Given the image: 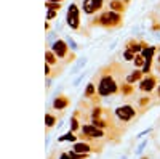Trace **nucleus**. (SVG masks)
I'll list each match as a JSON object with an SVG mask.
<instances>
[{"mask_svg":"<svg viewBox=\"0 0 160 159\" xmlns=\"http://www.w3.org/2000/svg\"><path fill=\"white\" fill-rule=\"evenodd\" d=\"M45 63L50 64L51 68H56V66H59V58L55 55V53H53L51 48H48V50L45 51Z\"/></svg>","mask_w":160,"mask_h":159,"instance_id":"11","label":"nucleus"},{"mask_svg":"<svg viewBox=\"0 0 160 159\" xmlns=\"http://www.w3.org/2000/svg\"><path fill=\"white\" fill-rule=\"evenodd\" d=\"M106 0H83L82 2V10L85 15H96L98 11L102 10Z\"/></svg>","mask_w":160,"mask_h":159,"instance_id":"8","label":"nucleus"},{"mask_svg":"<svg viewBox=\"0 0 160 159\" xmlns=\"http://www.w3.org/2000/svg\"><path fill=\"white\" fill-rule=\"evenodd\" d=\"M149 103H151V97H148V93H146V97H141V98L138 100V104H139L141 109L146 108V106H149Z\"/></svg>","mask_w":160,"mask_h":159,"instance_id":"19","label":"nucleus"},{"mask_svg":"<svg viewBox=\"0 0 160 159\" xmlns=\"http://www.w3.org/2000/svg\"><path fill=\"white\" fill-rule=\"evenodd\" d=\"M120 93H122L123 97H130L135 93V87H133V84H128V82H122V85H120Z\"/></svg>","mask_w":160,"mask_h":159,"instance_id":"14","label":"nucleus"},{"mask_svg":"<svg viewBox=\"0 0 160 159\" xmlns=\"http://www.w3.org/2000/svg\"><path fill=\"white\" fill-rule=\"evenodd\" d=\"M141 159H149V157H141Z\"/></svg>","mask_w":160,"mask_h":159,"instance_id":"30","label":"nucleus"},{"mask_svg":"<svg viewBox=\"0 0 160 159\" xmlns=\"http://www.w3.org/2000/svg\"><path fill=\"white\" fill-rule=\"evenodd\" d=\"M155 95H157V98L160 100V84L157 85V90H155Z\"/></svg>","mask_w":160,"mask_h":159,"instance_id":"27","label":"nucleus"},{"mask_svg":"<svg viewBox=\"0 0 160 159\" xmlns=\"http://www.w3.org/2000/svg\"><path fill=\"white\" fill-rule=\"evenodd\" d=\"M66 23L72 31H80V8L77 3H71L66 13Z\"/></svg>","mask_w":160,"mask_h":159,"instance_id":"4","label":"nucleus"},{"mask_svg":"<svg viewBox=\"0 0 160 159\" xmlns=\"http://www.w3.org/2000/svg\"><path fill=\"white\" fill-rule=\"evenodd\" d=\"M64 140H68V141H77V137L72 134V132H69V134H66V135L59 137V140H58V141H64Z\"/></svg>","mask_w":160,"mask_h":159,"instance_id":"23","label":"nucleus"},{"mask_svg":"<svg viewBox=\"0 0 160 159\" xmlns=\"http://www.w3.org/2000/svg\"><path fill=\"white\" fill-rule=\"evenodd\" d=\"M80 129H82V138H85V140H96V138H102L106 135V132L102 129L93 125V124H85Z\"/></svg>","mask_w":160,"mask_h":159,"instance_id":"6","label":"nucleus"},{"mask_svg":"<svg viewBox=\"0 0 160 159\" xmlns=\"http://www.w3.org/2000/svg\"><path fill=\"white\" fill-rule=\"evenodd\" d=\"M155 51H157L155 47H148V48H144V50L141 51V55H142L146 60H152L154 55H155Z\"/></svg>","mask_w":160,"mask_h":159,"instance_id":"16","label":"nucleus"},{"mask_svg":"<svg viewBox=\"0 0 160 159\" xmlns=\"http://www.w3.org/2000/svg\"><path fill=\"white\" fill-rule=\"evenodd\" d=\"M56 122H58V117L53 114V113H47L45 114V127H47V130L53 129V127L56 125Z\"/></svg>","mask_w":160,"mask_h":159,"instance_id":"15","label":"nucleus"},{"mask_svg":"<svg viewBox=\"0 0 160 159\" xmlns=\"http://www.w3.org/2000/svg\"><path fill=\"white\" fill-rule=\"evenodd\" d=\"M85 98H90L91 101L95 100V103H99V95H98V88H96V84L95 82H90L87 87H85Z\"/></svg>","mask_w":160,"mask_h":159,"instance_id":"10","label":"nucleus"},{"mask_svg":"<svg viewBox=\"0 0 160 159\" xmlns=\"http://www.w3.org/2000/svg\"><path fill=\"white\" fill-rule=\"evenodd\" d=\"M157 84H158V77H157V76H154V74H146L141 81H139L138 88L142 92V93H151L152 90H155Z\"/></svg>","mask_w":160,"mask_h":159,"instance_id":"7","label":"nucleus"},{"mask_svg":"<svg viewBox=\"0 0 160 159\" xmlns=\"http://www.w3.org/2000/svg\"><path fill=\"white\" fill-rule=\"evenodd\" d=\"M115 117L122 122H130L136 117V108L131 104H122L115 109Z\"/></svg>","mask_w":160,"mask_h":159,"instance_id":"5","label":"nucleus"},{"mask_svg":"<svg viewBox=\"0 0 160 159\" xmlns=\"http://www.w3.org/2000/svg\"><path fill=\"white\" fill-rule=\"evenodd\" d=\"M135 53H133L130 48H125V51H123V58H125V61H133L135 60Z\"/></svg>","mask_w":160,"mask_h":159,"instance_id":"22","label":"nucleus"},{"mask_svg":"<svg viewBox=\"0 0 160 159\" xmlns=\"http://www.w3.org/2000/svg\"><path fill=\"white\" fill-rule=\"evenodd\" d=\"M109 8L112 11H117V13H122V15H123V11L127 10V3L123 2V0H111V2H109Z\"/></svg>","mask_w":160,"mask_h":159,"instance_id":"13","label":"nucleus"},{"mask_svg":"<svg viewBox=\"0 0 160 159\" xmlns=\"http://www.w3.org/2000/svg\"><path fill=\"white\" fill-rule=\"evenodd\" d=\"M123 23V16H122V13H117V11H112V10H108V11H102L99 16L96 18H93V21H90V26H102V28H120Z\"/></svg>","mask_w":160,"mask_h":159,"instance_id":"2","label":"nucleus"},{"mask_svg":"<svg viewBox=\"0 0 160 159\" xmlns=\"http://www.w3.org/2000/svg\"><path fill=\"white\" fill-rule=\"evenodd\" d=\"M158 64H160V56H158Z\"/></svg>","mask_w":160,"mask_h":159,"instance_id":"31","label":"nucleus"},{"mask_svg":"<svg viewBox=\"0 0 160 159\" xmlns=\"http://www.w3.org/2000/svg\"><path fill=\"white\" fill-rule=\"evenodd\" d=\"M45 7H47V10H56V11H59V10H61V7H62V3H56V2H45Z\"/></svg>","mask_w":160,"mask_h":159,"instance_id":"20","label":"nucleus"},{"mask_svg":"<svg viewBox=\"0 0 160 159\" xmlns=\"http://www.w3.org/2000/svg\"><path fill=\"white\" fill-rule=\"evenodd\" d=\"M157 71H158V74H160V66H158V69H157Z\"/></svg>","mask_w":160,"mask_h":159,"instance_id":"29","label":"nucleus"},{"mask_svg":"<svg viewBox=\"0 0 160 159\" xmlns=\"http://www.w3.org/2000/svg\"><path fill=\"white\" fill-rule=\"evenodd\" d=\"M69 104H71V98L66 97V95H62V93H59V95H56L55 98H53L51 108L55 109V111H64Z\"/></svg>","mask_w":160,"mask_h":159,"instance_id":"9","label":"nucleus"},{"mask_svg":"<svg viewBox=\"0 0 160 159\" xmlns=\"http://www.w3.org/2000/svg\"><path fill=\"white\" fill-rule=\"evenodd\" d=\"M122 77H123V68L118 63H112L102 68L96 76L98 95L104 98V97H112L115 93H120Z\"/></svg>","mask_w":160,"mask_h":159,"instance_id":"1","label":"nucleus"},{"mask_svg":"<svg viewBox=\"0 0 160 159\" xmlns=\"http://www.w3.org/2000/svg\"><path fill=\"white\" fill-rule=\"evenodd\" d=\"M144 63H146V58L141 55V53H138V55L135 56V60H133V64H135L136 69H141L142 66H144Z\"/></svg>","mask_w":160,"mask_h":159,"instance_id":"17","label":"nucleus"},{"mask_svg":"<svg viewBox=\"0 0 160 159\" xmlns=\"http://www.w3.org/2000/svg\"><path fill=\"white\" fill-rule=\"evenodd\" d=\"M142 77H144V72H142L141 69H135L133 72L127 74L125 82H128V84H136V82H139V81H141Z\"/></svg>","mask_w":160,"mask_h":159,"instance_id":"12","label":"nucleus"},{"mask_svg":"<svg viewBox=\"0 0 160 159\" xmlns=\"http://www.w3.org/2000/svg\"><path fill=\"white\" fill-rule=\"evenodd\" d=\"M47 2H56V3H62L64 0H47Z\"/></svg>","mask_w":160,"mask_h":159,"instance_id":"28","label":"nucleus"},{"mask_svg":"<svg viewBox=\"0 0 160 159\" xmlns=\"http://www.w3.org/2000/svg\"><path fill=\"white\" fill-rule=\"evenodd\" d=\"M58 159H72V157H71V156L68 154V151H64V153H59Z\"/></svg>","mask_w":160,"mask_h":159,"instance_id":"26","label":"nucleus"},{"mask_svg":"<svg viewBox=\"0 0 160 159\" xmlns=\"http://www.w3.org/2000/svg\"><path fill=\"white\" fill-rule=\"evenodd\" d=\"M56 10H48V13H47V21H51L53 18H56Z\"/></svg>","mask_w":160,"mask_h":159,"instance_id":"24","label":"nucleus"},{"mask_svg":"<svg viewBox=\"0 0 160 159\" xmlns=\"http://www.w3.org/2000/svg\"><path fill=\"white\" fill-rule=\"evenodd\" d=\"M68 154L72 157V159H87L88 157V154H83V153H77V151H68Z\"/></svg>","mask_w":160,"mask_h":159,"instance_id":"21","label":"nucleus"},{"mask_svg":"<svg viewBox=\"0 0 160 159\" xmlns=\"http://www.w3.org/2000/svg\"><path fill=\"white\" fill-rule=\"evenodd\" d=\"M51 50H53V53H55V55H56L62 63H66V64L71 63V61H74V58H75L74 51L69 48L68 42H66L64 39H58V40L53 42Z\"/></svg>","mask_w":160,"mask_h":159,"instance_id":"3","label":"nucleus"},{"mask_svg":"<svg viewBox=\"0 0 160 159\" xmlns=\"http://www.w3.org/2000/svg\"><path fill=\"white\" fill-rule=\"evenodd\" d=\"M146 145H148V141L144 140V141H142V143L139 145V146H138V150H136V154H141V153H142V150L146 148Z\"/></svg>","mask_w":160,"mask_h":159,"instance_id":"25","label":"nucleus"},{"mask_svg":"<svg viewBox=\"0 0 160 159\" xmlns=\"http://www.w3.org/2000/svg\"><path fill=\"white\" fill-rule=\"evenodd\" d=\"M80 129V124H78V121H77V114L74 113V116H72V119H71V132L74 134V132H77Z\"/></svg>","mask_w":160,"mask_h":159,"instance_id":"18","label":"nucleus"}]
</instances>
